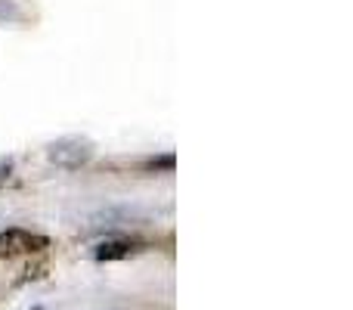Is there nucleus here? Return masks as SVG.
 <instances>
[{"label":"nucleus","mask_w":353,"mask_h":310,"mask_svg":"<svg viewBox=\"0 0 353 310\" xmlns=\"http://www.w3.org/2000/svg\"><path fill=\"white\" fill-rule=\"evenodd\" d=\"M93 158V143L81 140V137H65L50 146V162L62 164V168H81Z\"/></svg>","instance_id":"f257e3e1"},{"label":"nucleus","mask_w":353,"mask_h":310,"mask_svg":"<svg viewBox=\"0 0 353 310\" xmlns=\"http://www.w3.org/2000/svg\"><path fill=\"white\" fill-rule=\"evenodd\" d=\"M47 236H37L28 230H6L0 233V255H28V251L47 249Z\"/></svg>","instance_id":"f03ea898"},{"label":"nucleus","mask_w":353,"mask_h":310,"mask_svg":"<svg viewBox=\"0 0 353 310\" xmlns=\"http://www.w3.org/2000/svg\"><path fill=\"white\" fill-rule=\"evenodd\" d=\"M137 245L130 242V239H112V242H103L97 249V258L99 261H121V258L134 255Z\"/></svg>","instance_id":"7ed1b4c3"}]
</instances>
